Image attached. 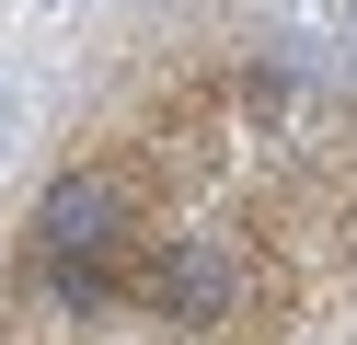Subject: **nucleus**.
<instances>
[{"label": "nucleus", "instance_id": "obj_3", "mask_svg": "<svg viewBox=\"0 0 357 345\" xmlns=\"http://www.w3.org/2000/svg\"><path fill=\"white\" fill-rule=\"evenodd\" d=\"M35 288H47V311L104 322V311H127V299H139V265H127V253H93V265H35Z\"/></svg>", "mask_w": 357, "mask_h": 345}, {"label": "nucleus", "instance_id": "obj_2", "mask_svg": "<svg viewBox=\"0 0 357 345\" xmlns=\"http://www.w3.org/2000/svg\"><path fill=\"white\" fill-rule=\"evenodd\" d=\"M139 311L185 322V334H219V322L242 311V253L219 242V230H173V242L139 265Z\"/></svg>", "mask_w": 357, "mask_h": 345}, {"label": "nucleus", "instance_id": "obj_1", "mask_svg": "<svg viewBox=\"0 0 357 345\" xmlns=\"http://www.w3.org/2000/svg\"><path fill=\"white\" fill-rule=\"evenodd\" d=\"M127 242H139V184H127L116 161H81V173H58L47 196H35L24 265H93V253H127Z\"/></svg>", "mask_w": 357, "mask_h": 345}]
</instances>
